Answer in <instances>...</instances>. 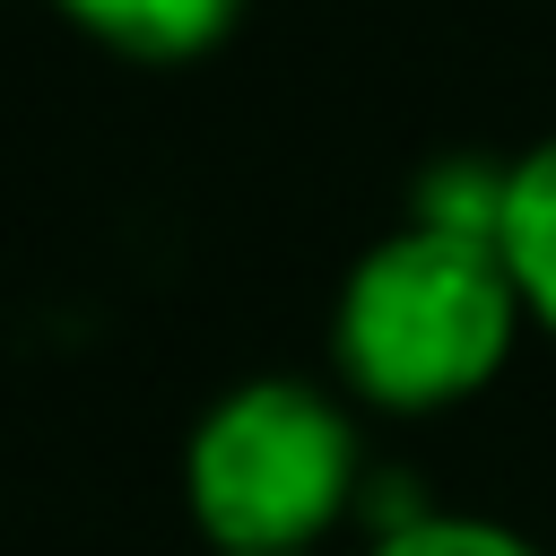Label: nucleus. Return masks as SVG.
<instances>
[{
  "label": "nucleus",
  "mask_w": 556,
  "mask_h": 556,
  "mask_svg": "<svg viewBox=\"0 0 556 556\" xmlns=\"http://www.w3.org/2000/svg\"><path fill=\"white\" fill-rule=\"evenodd\" d=\"M521 295L495 243L408 226L374 243L339 287V374L374 408H452L513 348Z\"/></svg>",
  "instance_id": "nucleus-1"
},
{
  "label": "nucleus",
  "mask_w": 556,
  "mask_h": 556,
  "mask_svg": "<svg viewBox=\"0 0 556 556\" xmlns=\"http://www.w3.org/2000/svg\"><path fill=\"white\" fill-rule=\"evenodd\" d=\"M348 486H356V434L295 374L226 391L182 460L191 521L208 530L217 556H304L348 513Z\"/></svg>",
  "instance_id": "nucleus-2"
},
{
  "label": "nucleus",
  "mask_w": 556,
  "mask_h": 556,
  "mask_svg": "<svg viewBox=\"0 0 556 556\" xmlns=\"http://www.w3.org/2000/svg\"><path fill=\"white\" fill-rule=\"evenodd\" d=\"M78 35H96L104 52L130 61H200L235 35L243 0H52Z\"/></svg>",
  "instance_id": "nucleus-3"
},
{
  "label": "nucleus",
  "mask_w": 556,
  "mask_h": 556,
  "mask_svg": "<svg viewBox=\"0 0 556 556\" xmlns=\"http://www.w3.org/2000/svg\"><path fill=\"white\" fill-rule=\"evenodd\" d=\"M504 269H513V295L530 321L556 330V139H539L521 165H513V191H504V235H495Z\"/></svg>",
  "instance_id": "nucleus-4"
},
{
  "label": "nucleus",
  "mask_w": 556,
  "mask_h": 556,
  "mask_svg": "<svg viewBox=\"0 0 556 556\" xmlns=\"http://www.w3.org/2000/svg\"><path fill=\"white\" fill-rule=\"evenodd\" d=\"M504 191H513V165H478V156H452L417 182V226L434 235H469V243H495L504 235Z\"/></svg>",
  "instance_id": "nucleus-5"
},
{
  "label": "nucleus",
  "mask_w": 556,
  "mask_h": 556,
  "mask_svg": "<svg viewBox=\"0 0 556 556\" xmlns=\"http://www.w3.org/2000/svg\"><path fill=\"white\" fill-rule=\"evenodd\" d=\"M374 556H539V547L495 521H469V513H408L374 539Z\"/></svg>",
  "instance_id": "nucleus-6"
}]
</instances>
